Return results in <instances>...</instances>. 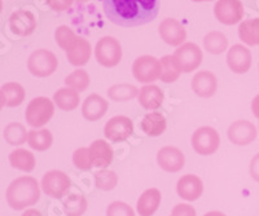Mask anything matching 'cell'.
Listing matches in <instances>:
<instances>
[{
  "label": "cell",
  "mask_w": 259,
  "mask_h": 216,
  "mask_svg": "<svg viewBox=\"0 0 259 216\" xmlns=\"http://www.w3.org/2000/svg\"><path fill=\"white\" fill-rule=\"evenodd\" d=\"M105 16L122 27L143 26L156 20L159 0H103Z\"/></svg>",
  "instance_id": "1"
},
{
  "label": "cell",
  "mask_w": 259,
  "mask_h": 216,
  "mask_svg": "<svg viewBox=\"0 0 259 216\" xmlns=\"http://www.w3.org/2000/svg\"><path fill=\"white\" fill-rule=\"evenodd\" d=\"M7 203L16 211L26 210L40 199L38 180L32 176H21L8 185L6 193Z\"/></svg>",
  "instance_id": "2"
},
{
  "label": "cell",
  "mask_w": 259,
  "mask_h": 216,
  "mask_svg": "<svg viewBox=\"0 0 259 216\" xmlns=\"http://www.w3.org/2000/svg\"><path fill=\"white\" fill-rule=\"evenodd\" d=\"M55 114V102L48 97H35L29 102L25 112V119L32 128H40L52 119Z\"/></svg>",
  "instance_id": "3"
},
{
  "label": "cell",
  "mask_w": 259,
  "mask_h": 216,
  "mask_svg": "<svg viewBox=\"0 0 259 216\" xmlns=\"http://www.w3.org/2000/svg\"><path fill=\"white\" fill-rule=\"evenodd\" d=\"M96 61L104 68H114L122 60V45L114 36H103L95 47Z\"/></svg>",
  "instance_id": "4"
},
{
  "label": "cell",
  "mask_w": 259,
  "mask_h": 216,
  "mask_svg": "<svg viewBox=\"0 0 259 216\" xmlns=\"http://www.w3.org/2000/svg\"><path fill=\"white\" fill-rule=\"evenodd\" d=\"M59 60L56 55L48 49L34 50L27 60V69L34 77L46 78L57 70Z\"/></svg>",
  "instance_id": "5"
},
{
  "label": "cell",
  "mask_w": 259,
  "mask_h": 216,
  "mask_svg": "<svg viewBox=\"0 0 259 216\" xmlns=\"http://www.w3.org/2000/svg\"><path fill=\"white\" fill-rule=\"evenodd\" d=\"M221 136L215 128L203 126L197 128L192 135V148L200 155H211L219 149Z\"/></svg>",
  "instance_id": "6"
},
{
  "label": "cell",
  "mask_w": 259,
  "mask_h": 216,
  "mask_svg": "<svg viewBox=\"0 0 259 216\" xmlns=\"http://www.w3.org/2000/svg\"><path fill=\"white\" fill-rule=\"evenodd\" d=\"M70 187V178L60 170H51L46 172L41 179V189L51 198L61 199L64 195L68 194Z\"/></svg>",
  "instance_id": "7"
},
{
  "label": "cell",
  "mask_w": 259,
  "mask_h": 216,
  "mask_svg": "<svg viewBox=\"0 0 259 216\" xmlns=\"http://www.w3.org/2000/svg\"><path fill=\"white\" fill-rule=\"evenodd\" d=\"M133 74L135 79L142 83L150 84L156 82L162 74L161 61L149 55L138 57L133 64Z\"/></svg>",
  "instance_id": "8"
},
{
  "label": "cell",
  "mask_w": 259,
  "mask_h": 216,
  "mask_svg": "<svg viewBox=\"0 0 259 216\" xmlns=\"http://www.w3.org/2000/svg\"><path fill=\"white\" fill-rule=\"evenodd\" d=\"M214 15L221 24L231 26L244 18L245 9L241 0H218L214 7Z\"/></svg>",
  "instance_id": "9"
},
{
  "label": "cell",
  "mask_w": 259,
  "mask_h": 216,
  "mask_svg": "<svg viewBox=\"0 0 259 216\" xmlns=\"http://www.w3.org/2000/svg\"><path fill=\"white\" fill-rule=\"evenodd\" d=\"M174 57L179 64L182 73H192L201 65L203 55L201 48L194 43H184L175 50Z\"/></svg>",
  "instance_id": "10"
},
{
  "label": "cell",
  "mask_w": 259,
  "mask_h": 216,
  "mask_svg": "<svg viewBox=\"0 0 259 216\" xmlns=\"http://www.w3.org/2000/svg\"><path fill=\"white\" fill-rule=\"evenodd\" d=\"M134 133L133 121L126 116H115L106 122L104 135L109 141L122 142Z\"/></svg>",
  "instance_id": "11"
},
{
  "label": "cell",
  "mask_w": 259,
  "mask_h": 216,
  "mask_svg": "<svg viewBox=\"0 0 259 216\" xmlns=\"http://www.w3.org/2000/svg\"><path fill=\"white\" fill-rule=\"evenodd\" d=\"M227 136L235 145H249L258 136L256 127L250 121H236L228 127Z\"/></svg>",
  "instance_id": "12"
},
{
  "label": "cell",
  "mask_w": 259,
  "mask_h": 216,
  "mask_svg": "<svg viewBox=\"0 0 259 216\" xmlns=\"http://www.w3.org/2000/svg\"><path fill=\"white\" fill-rule=\"evenodd\" d=\"M157 163L165 172L175 174L184 167L186 157L184 153L177 146H163L157 153Z\"/></svg>",
  "instance_id": "13"
},
{
  "label": "cell",
  "mask_w": 259,
  "mask_h": 216,
  "mask_svg": "<svg viewBox=\"0 0 259 216\" xmlns=\"http://www.w3.org/2000/svg\"><path fill=\"white\" fill-rule=\"evenodd\" d=\"M158 31L162 40L172 47H180L187 39L186 29L175 18H165L159 24Z\"/></svg>",
  "instance_id": "14"
},
{
  "label": "cell",
  "mask_w": 259,
  "mask_h": 216,
  "mask_svg": "<svg viewBox=\"0 0 259 216\" xmlns=\"http://www.w3.org/2000/svg\"><path fill=\"white\" fill-rule=\"evenodd\" d=\"M9 27L12 33L18 36H29L31 35L36 29V18L34 13L26 11V9H20L12 13L9 17Z\"/></svg>",
  "instance_id": "15"
},
{
  "label": "cell",
  "mask_w": 259,
  "mask_h": 216,
  "mask_svg": "<svg viewBox=\"0 0 259 216\" xmlns=\"http://www.w3.org/2000/svg\"><path fill=\"white\" fill-rule=\"evenodd\" d=\"M177 193L180 198L188 202L197 201L203 193V183L197 175L187 174L183 175L178 180Z\"/></svg>",
  "instance_id": "16"
},
{
  "label": "cell",
  "mask_w": 259,
  "mask_h": 216,
  "mask_svg": "<svg viewBox=\"0 0 259 216\" xmlns=\"http://www.w3.org/2000/svg\"><path fill=\"white\" fill-rule=\"evenodd\" d=\"M227 64L236 74H245L251 66V52L242 44H235L227 53Z\"/></svg>",
  "instance_id": "17"
},
{
  "label": "cell",
  "mask_w": 259,
  "mask_h": 216,
  "mask_svg": "<svg viewBox=\"0 0 259 216\" xmlns=\"http://www.w3.org/2000/svg\"><path fill=\"white\" fill-rule=\"evenodd\" d=\"M192 91L202 98H210L215 95L218 89V80L217 77L209 70L198 71L192 78Z\"/></svg>",
  "instance_id": "18"
},
{
  "label": "cell",
  "mask_w": 259,
  "mask_h": 216,
  "mask_svg": "<svg viewBox=\"0 0 259 216\" xmlns=\"http://www.w3.org/2000/svg\"><path fill=\"white\" fill-rule=\"evenodd\" d=\"M108 109H109V102L103 96L92 93L83 101L82 116L85 121L97 122L105 116Z\"/></svg>",
  "instance_id": "19"
},
{
  "label": "cell",
  "mask_w": 259,
  "mask_h": 216,
  "mask_svg": "<svg viewBox=\"0 0 259 216\" xmlns=\"http://www.w3.org/2000/svg\"><path fill=\"white\" fill-rule=\"evenodd\" d=\"M89 149L94 167L105 170L106 167L112 165L114 151H113V148L109 142L101 139L95 140Z\"/></svg>",
  "instance_id": "20"
},
{
  "label": "cell",
  "mask_w": 259,
  "mask_h": 216,
  "mask_svg": "<svg viewBox=\"0 0 259 216\" xmlns=\"http://www.w3.org/2000/svg\"><path fill=\"white\" fill-rule=\"evenodd\" d=\"M162 195L157 188H150L143 192L136 203V211L140 216H153L158 210Z\"/></svg>",
  "instance_id": "21"
},
{
  "label": "cell",
  "mask_w": 259,
  "mask_h": 216,
  "mask_svg": "<svg viewBox=\"0 0 259 216\" xmlns=\"http://www.w3.org/2000/svg\"><path fill=\"white\" fill-rule=\"evenodd\" d=\"M138 97L140 105L147 110H157L162 106L165 100L163 91L156 84H147L142 87L139 91Z\"/></svg>",
  "instance_id": "22"
},
{
  "label": "cell",
  "mask_w": 259,
  "mask_h": 216,
  "mask_svg": "<svg viewBox=\"0 0 259 216\" xmlns=\"http://www.w3.org/2000/svg\"><path fill=\"white\" fill-rule=\"evenodd\" d=\"M92 55V48L90 42L83 36H78L77 42L66 52L68 61L73 66H83L89 63Z\"/></svg>",
  "instance_id": "23"
},
{
  "label": "cell",
  "mask_w": 259,
  "mask_h": 216,
  "mask_svg": "<svg viewBox=\"0 0 259 216\" xmlns=\"http://www.w3.org/2000/svg\"><path fill=\"white\" fill-rule=\"evenodd\" d=\"M140 128L147 136L157 137L165 132L167 128V122L159 112H152L145 114L140 123Z\"/></svg>",
  "instance_id": "24"
},
{
  "label": "cell",
  "mask_w": 259,
  "mask_h": 216,
  "mask_svg": "<svg viewBox=\"0 0 259 216\" xmlns=\"http://www.w3.org/2000/svg\"><path fill=\"white\" fill-rule=\"evenodd\" d=\"M53 102L62 112H73L80 104L79 92L68 87L57 89L53 95Z\"/></svg>",
  "instance_id": "25"
},
{
  "label": "cell",
  "mask_w": 259,
  "mask_h": 216,
  "mask_svg": "<svg viewBox=\"0 0 259 216\" xmlns=\"http://www.w3.org/2000/svg\"><path fill=\"white\" fill-rule=\"evenodd\" d=\"M9 163L13 169L22 172H32L36 166L35 155L26 149H16L9 154Z\"/></svg>",
  "instance_id": "26"
},
{
  "label": "cell",
  "mask_w": 259,
  "mask_h": 216,
  "mask_svg": "<svg viewBox=\"0 0 259 216\" xmlns=\"http://www.w3.org/2000/svg\"><path fill=\"white\" fill-rule=\"evenodd\" d=\"M89 207L85 197L79 193H71L64 201V212L66 216H83Z\"/></svg>",
  "instance_id": "27"
},
{
  "label": "cell",
  "mask_w": 259,
  "mask_h": 216,
  "mask_svg": "<svg viewBox=\"0 0 259 216\" xmlns=\"http://www.w3.org/2000/svg\"><path fill=\"white\" fill-rule=\"evenodd\" d=\"M27 142L31 149L36 151H46L52 146L53 136L50 130H31L27 135Z\"/></svg>",
  "instance_id": "28"
},
{
  "label": "cell",
  "mask_w": 259,
  "mask_h": 216,
  "mask_svg": "<svg viewBox=\"0 0 259 216\" xmlns=\"http://www.w3.org/2000/svg\"><path fill=\"white\" fill-rule=\"evenodd\" d=\"M159 61H161L162 65V74L159 79L163 83H174V82H177L179 79L180 74H182V69H180L174 55L172 56L171 55H166Z\"/></svg>",
  "instance_id": "29"
},
{
  "label": "cell",
  "mask_w": 259,
  "mask_h": 216,
  "mask_svg": "<svg viewBox=\"0 0 259 216\" xmlns=\"http://www.w3.org/2000/svg\"><path fill=\"white\" fill-rule=\"evenodd\" d=\"M239 36L247 45H259V18H251L241 22Z\"/></svg>",
  "instance_id": "30"
},
{
  "label": "cell",
  "mask_w": 259,
  "mask_h": 216,
  "mask_svg": "<svg viewBox=\"0 0 259 216\" xmlns=\"http://www.w3.org/2000/svg\"><path fill=\"white\" fill-rule=\"evenodd\" d=\"M0 89L3 91L4 97H6V105L9 107L20 106L26 97V92H25L24 87L16 83V82H9V83L3 84Z\"/></svg>",
  "instance_id": "31"
},
{
  "label": "cell",
  "mask_w": 259,
  "mask_h": 216,
  "mask_svg": "<svg viewBox=\"0 0 259 216\" xmlns=\"http://www.w3.org/2000/svg\"><path fill=\"white\" fill-rule=\"evenodd\" d=\"M138 87L133 86L128 83H121V84H114L108 89V96L112 101H117V102H126V101L133 100V98L138 97L139 96Z\"/></svg>",
  "instance_id": "32"
},
{
  "label": "cell",
  "mask_w": 259,
  "mask_h": 216,
  "mask_svg": "<svg viewBox=\"0 0 259 216\" xmlns=\"http://www.w3.org/2000/svg\"><path fill=\"white\" fill-rule=\"evenodd\" d=\"M203 48L211 55H221L228 48V39L221 31H211L203 38Z\"/></svg>",
  "instance_id": "33"
},
{
  "label": "cell",
  "mask_w": 259,
  "mask_h": 216,
  "mask_svg": "<svg viewBox=\"0 0 259 216\" xmlns=\"http://www.w3.org/2000/svg\"><path fill=\"white\" fill-rule=\"evenodd\" d=\"M27 135H29V132L26 131L25 126L18 123V122H12L4 128V139L9 145H22L26 142Z\"/></svg>",
  "instance_id": "34"
},
{
  "label": "cell",
  "mask_w": 259,
  "mask_h": 216,
  "mask_svg": "<svg viewBox=\"0 0 259 216\" xmlns=\"http://www.w3.org/2000/svg\"><path fill=\"white\" fill-rule=\"evenodd\" d=\"M90 83H91V79H90L89 73L83 69H77L65 78L66 87L77 92H84L90 87Z\"/></svg>",
  "instance_id": "35"
},
{
  "label": "cell",
  "mask_w": 259,
  "mask_h": 216,
  "mask_svg": "<svg viewBox=\"0 0 259 216\" xmlns=\"http://www.w3.org/2000/svg\"><path fill=\"white\" fill-rule=\"evenodd\" d=\"M94 178L97 189L104 190V192L113 190L118 184V175L110 170H99L97 172H95Z\"/></svg>",
  "instance_id": "36"
},
{
  "label": "cell",
  "mask_w": 259,
  "mask_h": 216,
  "mask_svg": "<svg viewBox=\"0 0 259 216\" xmlns=\"http://www.w3.org/2000/svg\"><path fill=\"white\" fill-rule=\"evenodd\" d=\"M55 38H56L59 47L64 49L65 52H68L73 47L74 43L77 42L78 35L74 33L70 27L66 26V25H62V26L57 27L56 33H55Z\"/></svg>",
  "instance_id": "37"
},
{
  "label": "cell",
  "mask_w": 259,
  "mask_h": 216,
  "mask_svg": "<svg viewBox=\"0 0 259 216\" xmlns=\"http://www.w3.org/2000/svg\"><path fill=\"white\" fill-rule=\"evenodd\" d=\"M73 163L80 171H90L94 167L92 165L91 155H90L89 148H79L74 151L73 154Z\"/></svg>",
  "instance_id": "38"
},
{
  "label": "cell",
  "mask_w": 259,
  "mask_h": 216,
  "mask_svg": "<svg viewBox=\"0 0 259 216\" xmlns=\"http://www.w3.org/2000/svg\"><path fill=\"white\" fill-rule=\"evenodd\" d=\"M106 216H135V211L126 202L114 201L106 207Z\"/></svg>",
  "instance_id": "39"
},
{
  "label": "cell",
  "mask_w": 259,
  "mask_h": 216,
  "mask_svg": "<svg viewBox=\"0 0 259 216\" xmlns=\"http://www.w3.org/2000/svg\"><path fill=\"white\" fill-rule=\"evenodd\" d=\"M171 216H197V212L191 204L178 203L171 211Z\"/></svg>",
  "instance_id": "40"
},
{
  "label": "cell",
  "mask_w": 259,
  "mask_h": 216,
  "mask_svg": "<svg viewBox=\"0 0 259 216\" xmlns=\"http://www.w3.org/2000/svg\"><path fill=\"white\" fill-rule=\"evenodd\" d=\"M46 3L55 12H65L73 6L74 0H46Z\"/></svg>",
  "instance_id": "41"
},
{
  "label": "cell",
  "mask_w": 259,
  "mask_h": 216,
  "mask_svg": "<svg viewBox=\"0 0 259 216\" xmlns=\"http://www.w3.org/2000/svg\"><path fill=\"white\" fill-rule=\"evenodd\" d=\"M250 175H251V178H253V180L258 181L259 183V153L255 154V155L251 158Z\"/></svg>",
  "instance_id": "42"
},
{
  "label": "cell",
  "mask_w": 259,
  "mask_h": 216,
  "mask_svg": "<svg viewBox=\"0 0 259 216\" xmlns=\"http://www.w3.org/2000/svg\"><path fill=\"white\" fill-rule=\"evenodd\" d=\"M251 112H253L254 117L259 121V95H256L251 101Z\"/></svg>",
  "instance_id": "43"
},
{
  "label": "cell",
  "mask_w": 259,
  "mask_h": 216,
  "mask_svg": "<svg viewBox=\"0 0 259 216\" xmlns=\"http://www.w3.org/2000/svg\"><path fill=\"white\" fill-rule=\"evenodd\" d=\"M21 216H45V215H41L40 212H39L38 210H34V208H29V210L25 211L24 213Z\"/></svg>",
  "instance_id": "44"
},
{
  "label": "cell",
  "mask_w": 259,
  "mask_h": 216,
  "mask_svg": "<svg viewBox=\"0 0 259 216\" xmlns=\"http://www.w3.org/2000/svg\"><path fill=\"white\" fill-rule=\"evenodd\" d=\"M203 216H226L223 212H221V211H209V212H206Z\"/></svg>",
  "instance_id": "45"
},
{
  "label": "cell",
  "mask_w": 259,
  "mask_h": 216,
  "mask_svg": "<svg viewBox=\"0 0 259 216\" xmlns=\"http://www.w3.org/2000/svg\"><path fill=\"white\" fill-rule=\"evenodd\" d=\"M4 105H6V97H4L3 91H2V89H0V110L3 109Z\"/></svg>",
  "instance_id": "46"
},
{
  "label": "cell",
  "mask_w": 259,
  "mask_h": 216,
  "mask_svg": "<svg viewBox=\"0 0 259 216\" xmlns=\"http://www.w3.org/2000/svg\"><path fill=\"white\" fill-rule=\"evenodd\" d=\"M192 2H196V3H201V2H211V0H192Z\"/></svg>",
  "instance_id": "47"
},
{
  "label": "cell",
  "mask_w": 259,
  "mask_h": 216,
  "mask_svg": "<svg viewBox=\"0 0 259 216\" xmlns=\"http://www.w3.org/2000/svg\"><path fill=\"white\" fill-rule=\"evenodd\" d=\"M2 9H3V0H0V13H2Z\"/></svg>",
  "instance_id": "48"
},
{
  "label": "cell",
  "mask_w": 259,
  "mask_h": 216,
  "mask_svg": "<svg viewBox=\"0 0 259 216\" xmlns=\"http://www.w3.org/2000/svg\"><path fill=\"white\" fill-rule=\"evenodd\" d=\"M78 3H85V2H89V0H77Z\"/></svg>",
  "instance_id": "49"
}]
</instances>
